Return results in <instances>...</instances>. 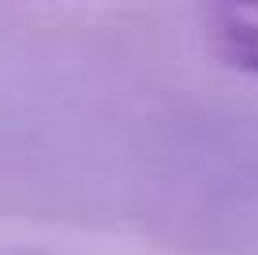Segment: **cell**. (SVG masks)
<instances>
[{"label": "cell", "instance_id": "1", "mask_svg": "<svg viewBox=\"0 0 258 255\" xmlns=\"http://www.w3.org/2000/svg\"><path fill=\"white\" fill-rule=\"evenodd\" d=\"M210 49H217L225 64L258 75V8L210 12Z\"/></svg>", "mask_w": 258, "mask_h": 255}]
</instances>
